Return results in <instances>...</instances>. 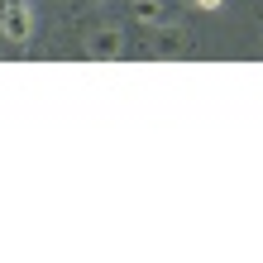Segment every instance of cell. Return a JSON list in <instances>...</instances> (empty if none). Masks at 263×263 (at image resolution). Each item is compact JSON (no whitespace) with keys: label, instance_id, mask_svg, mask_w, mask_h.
<instances>
[{"label":"cell","instance_id":"obj_1","mask_svg":"<svg viewBox=\"0 0 263 263\" xmlns=\"http://www.w3.org/2000/svg\"><path fill=\"white\" fill-rule=\"evenodd\" d=\"M148 58H192V29L187 24H153L148 29Z\"/></svg>","mask_w":263,"mask_h":263},{"label":"cell","instance_id":"obj_2","mask_svg":"<svg viewBox=\"0 0 263 263\" xmlns=\"http://www.w3.org/2000/svg\"><path fill=\"white\" fill-rule=\"evenodd\" d=\"M86 58H96V63H115V58H125V29L120 24H91L86 29V43H82Z\"/></svg>","mask_w":263,"mask_h":263},{"label":"cell","instance_id":"obj_3","mask_svg":"<svg viewBox=\"0 0 263 263\" xmlns=\"http://www.w3.org/2000/svg\"><path fill=\"white\" fill-rule=\"evenodd\" d=\"M0 34L10 43H29L34 39V5L29 0H0Z\"/></svg>","mask_w":263,"mask_h":263},{"label":"cell","instance_id":"obj_4","mask_svg":"<svg viewBox=\"0 0 263 263\" xmlns=\"http://www.w3.org/2000/svg\"><path fill=\"white\" fill-rule=\"evenodd\" d=\"M129 14H134L144 29H153V24H163V0H134Z\"/></svg>","mask_w":263,"mask_h":263},{"label":"cell","instance_id":"obj_5","mask_svg":"<svg viewBox=\"0 0 263 263\" xmlns=\"http://www.w3.org/2000/svg\"><path fill=\"white\" fill-rule=\"evenodd\" d=\"M192 5H196V10H220L225 0H192Z\"/></svg>","mask_w":263,"mask_h":263},{"label":"cell","instance_id":"obj_6","mask_svg":"<svg viewBox=\"0 0 263 263\" xmlns=\"http://www.w3.org/2000/svg\"><path fill=\"white\" fill-rule=\"evenodd\" d=\"M82 5H110V0H82Z\"/></svg>","mask_w":263,"mask_h":263}]
</instances>
